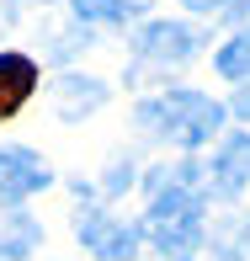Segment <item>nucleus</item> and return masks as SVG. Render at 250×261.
I'll use <instances>...</instances> for the list:
<instances>
[{
  "label": "nucleus",
  "instance_id": "nucleus-1",
  "mask_svg": "<svg viewBox=\"0 0 250 261\" xmlns=\"http://www.w3.org/2000/svg\"><path fill=\"white\" fill-rule=\"evenodd\" d=\"M133 117H138V128H149L154 139H165V144H176V149H202V144L218 139L229 107L213 101V96H202V91L176 86V91H160V96L138 101Z\"/></svg>",
  "mask_w": 250,
  "mask_h": 261
},
{
  "label": "nucleus",
  "instance_id": "nucleus-2",
  "mask_svg": "<svg viewBox=\"0 0 250 261\" xmlns=\"http://www.w3.org/2000/svg\"><path fill=\"white\" fill-rule=\"evenodd\" d=\"M144 240L171 261H192L202 245V192L186 181L149 187V213H144Z\"/></svg>",
  "mask_w": 250,
  "mask_h": 261
},
{
  "label": "nucleus",
  "instance_id": "nucleus-3",
  "mask_svg": "<svg viewBox=\"0 0 250 261\" xmlns=\"http://www.w3.org/2000/svg\"><path fill=\"white\" fill-rule=\"evenodd\" d=\"M80 245L101 261H133L144 245V224H123L106 208H86L80 213Z\"/></svg>",
  "mask_w": 250,
  "mask_h": 261
},
{
  "label": "nucleus",
  "instance_id": "nucleus-4",
  "mask_svg": "<svg viewBox=\"0 0 250 261\" xmlns=\"http://www.w3.org/2000/svg\"><path fill=\"white\" fill-rule=\"evenodd\" d=\"M48 187H53V171H48V160H43L38 149H27V144H0V203L21 208L27 197L48 192Z\"/></svg>",
  "mask_w": 250,
  "mask_h": 261
},
{
  "label": "nucleus",
  "instance_id": "nucleus-5",
  "mask_svg": "<svg viewBox=\"0 0 250 261\" xmlns=\"http://www.w3.org/2000/svg\"><path fill=\"white\" fill-rule=\"evenodd\" d=\"M197 48H202V38L186 21H144L133 32V59L138 64H192Z\"/></svg>",
  "mask_w": 250,
  "mask_h": 261
},
{
  "label": "nucleus",
  "instance_id": "nucleus-6",
  "mask_svg": "<svg viewBox=\"0 0 250 261\" xmlns=\"http://www.w3.org/2000/svg\"><path fill=\"white\" fill-rule=\"evenodd\" d=\"M213 192L218 197H240L250 187V128H240V134H229L218 144V155H213Z\"/></svg>",
  "mask_w": 250,
  "mask_h": 261
},
{
  "label": "nucleus",
  "instance_id": "nucleus-7",
  "mask_svg": "<svg viewBox=\"0 0 250 261\" xmlns=\"http://www.w3.org/2000/svg\"><path fill=\"white\" fill-rule=\"evenodd\" d=\"M38 91V64L27 54H0V123L16 117Z\"/></svg>",
  "mask_w": 250,
  "mask_h": 261
},
{
  "label": "nucleus",
  "instance_id": "nucleus-8",
  "mask_svg": "<svg viewBox=\"0 0 250 261\" xmlns=\"http://www.w3.org/2000/svg\"><path fill=\"white\" fill-rule=\"evenodd\" d=\"M101 101H106V86H101V80H91V75H64V80H59V91H53V112L69 117V123L91 117Z\"/></svg>",
  "mask_w": 250,
  "mask_h": 261
},
{
  "label": "nucleus",
  "instance_id": "nucleus-9",
  "mask_svg": "<svg viewBox=\"0 0 250 261\" xmlns=\"http://www.w3.org/2000/svg\"><path fill=\"white\" fill-rule=\"evenodd\" d=\"M149 0H69V11H75L86 27H123V21L144 16Z\"/></svg>",
  "mask_w": 250,
  "mask_h": 261
},
{
  "label": "nucleus",
  "instance_id": "nucleus-10",
  "mask_svg": "<svg viewBox=\"0 0 250 261\" xmlns=\"http://www.w3.org/2000/svg\"><path fill=\"white\" fill-rule=\"evenodd\" d=\"M43 245V224L32 213H6L0 224V256H32Z\"/></svg>",
  "mask_w": 250,
  "mask_h": 261
},
{
  "label": "nucleus",
  "instance_id": "nucleus-11",
  "mask_svg": "<svg viewBox=\"0 0 250 261\" xmlns=\"http://www.w3.org/2000/svg\"><path fill=\"white\" fill-rule=\"evenodd\" d=\"M213 64H218L224 80H240V86H245V80H250V27L234 32V38L224 43L218 54H213Z\"/></svg>",
  "mask_w": 250,
  "mask_h": 261
},
{
  "label": "nucleus",
  "instance_id": "nucleus-12",
  "mask_svg": "<svg viewBox=\"0 0 250 261\" xmlns=\"http://www.w3.org/2000/svg\"><path fill=\"white\" fill-rule=\"evenodd\" d=\"M186 11H197V16H218V11H229V6H240V0H181Z\"/></svg>",
  "mask_w": 250,
  "mask_h": 261
},
{
  "label": "nucleus",
  "instance_id": "nucleus-13",
  "mask_svg": "<svg viewBox=\"0 0 250 261\" xmlns=\"http://www.w3.org/2000/svg\"><path fill=\"white\" fill-rule=\"evenodd\" d=\"M229 112H234V117H240V123L250 128V86H240V91L229 96Z\"/></svg>",
  "mask_w": 250,
  "mask_h": 261
},
{
  "label": "nucleus",
  "instance_id": "nucleus-14",
  "mask_svg": "<svg viewBox=\"0 0 250 261\" xmlns=\"http://www.w3.org/2000/svg\"><path fill=\"white\" fill-rule=\"evenodd\" d=\"M245 245H250V224H245Z\"/></svg>",
  "mask_w": 250,
  "mask_h": 261
}]
</instances>
